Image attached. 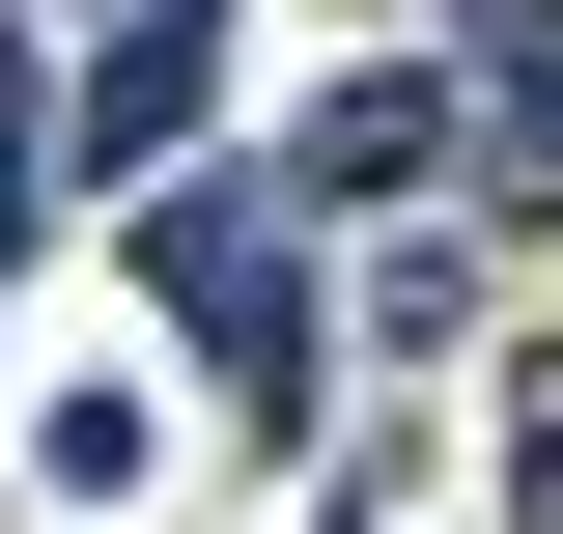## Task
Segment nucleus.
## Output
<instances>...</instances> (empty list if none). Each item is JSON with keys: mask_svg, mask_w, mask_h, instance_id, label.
<instances>
[{"mask_svg": "<svg viewBox=\"0 0 563 534\" xmlns=\"http://www.w3.org/2000/svg\"><path fill=\"white\" fill-rule=\"evenodd\" d=\"M198 113H225V0H113V29H85V85H57V141L85 169H198Z\"/></svg>", "mask_w": 563, "mask_h": 534, "instance_id": "obj_2", "label": "nucleus"}, {"mask_svg": "<svg viewBox=\"0 0 563 534\" xmlns=\"http://www.w3.org/2000/svg\"><path fill=\"white\" fill-rule=\"evenodd\" d=\"M507 534H563V366H507Z\"/></svg>", "mask_w": 563, "mask_h": 534, "instance_id": "obj_6", "label": "nucleus"}, {"mask_svg": "<svg viewBox=\"0 0 563 534\" xmlns=\"http://www.w3.org/2000/svg\"><path fill=\"white\" fill-rule=\"evenodd\" d=\"M451 141H479V85H339V113H310V225H339V198H422Z\"/></svg>", "mask_w": 563, "mask_h": 534, "instance_id": "obj_3", "label": "nucleus"}, {"mask_svg": "<svg viewBox=\"0 0 563 534\" xmlns=\"http://www.w3.org/2000/svg\"><path fill=\"white\" fill-rule=\"evenodd\" d=\"M451 85H479V141L563 198V0H451Z\"/></svg>", "mask_w": 563, "mask_h": 534, "instance_id": "obj_4", "label": "nucleus"}, {"mask_svg": "<svg viewBox=\"0 0 563 534\" xmlns=\"http://www.w3.org/2000/svg\"><path fill=\"white\" fill-rule=\"evenodd\" d=\"M141 281H169V337H198L225 394H310V198H225V169H141Z\"/></svg>", "mask_w": 563, "mask_h": 534, "instance_id": "obj_1", "label": "nucleus"}, {"mask_svg": "<svg viewBox=\"0 0 563 534\" xmlns=\"http://www.w3.org/2000/svg\"><path fill=\"white\" fill-rule=\"evenodd\" d=\"M29 254H57V85L0 57V281H29Z\"/></svg>", "mask_w": 563, "mask_h": 534, "instance_id": "obj_5", "label": "nucleus"}]
</instances>
